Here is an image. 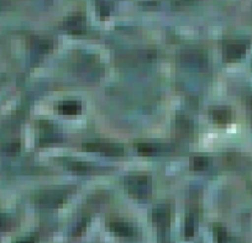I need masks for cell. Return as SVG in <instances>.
I'll use <instances>...</instances> for the list:
<instances>
[{
	"label": "cell",
	"mask_w": 252,
	"mask_h": 243,
	"mask_svg": "<svg viewBox=\"0 0 252 243\" xmlns=\"http://www.w3.org/2000/svg\"><path fill=\"white\" fill-rule=\"evenodd\" d=\"M125 189L136 199H147L152 193L151 178L146 174H132L124 181Z\"/></svg>",
	"instance_id": "obj_1"
},
{
	"label": "cell",
	"mask_w": 252,
	"mask_h": 243,
	"mask_svg": "<svg viewBox=\"0 0 252 243\" xmlns=\"http://www.w3.org/2000/svg\"><path fill=\"white\" fill-rule=\"evenodd\" d=\"M69 189H47L42 190L36 196V204L42 208H58L71 195Z\"/></svg>",
	"instance_id": "obj_2"
},
{
	"label": "cell",
	"mask_w": 252,
	"mask_h": 243,
	"mask_svg": "<svg viewBox=\"0 0 252 243\" xmlns=\"http://www.w3.org/2000/svg\"><path fill=\"white\" fill-rule=\"evenodd\" d=\"M83 150L88 152L103 153L109 157H120L124 154V147L121 145L113 142H104V141H91L83 143Z\"/></svg>",
	"instance_id": "obj_3"
},
{
	"label": "cell",
	"mask_w": 252,
	"mask_h": 243,
	"mask_svg": "<svg viewBox=\"0 0 252 243\" xmlns=\"http://www.w3.org/2000/svg\"><path fill=\"white\" fill-rule=\"evenodd\" d=\"M152 221L159 228L168 227L171 222V209L168 205H158L152 210Z\"/></svg>",
	"instance_id": "obj_4"
},
{
	"label": "cell",
	"mask_w": 252,
	"mask_h": 243,
	"mask_svg": "<svg viewBox=\"0 0 252 243\" xmlns=\"http://www.w3.org/2000/svg\"><path fill=\"white\" fill-rule=\"evenodd\" d=\"M182 61L186 64L190 65L193 68H202L204 67L205 62H207V57L202 51L198 50H189L183 52L182 55Z\"/></svg>",
	"instance_id": "obj_5"
},
{
	"label": "cell",
	"mask_w": 252,
	"mask_h": 243,
	"mask_svg": "<svg viewBox=\"0 0 252 243\" xmlns=\"http://www.w3.org/2000/svg\"><path fill=\"white\" fill-rule=\"evenodd\" d=\"M57 111L66 116L79 115L82 113V103L78 100H63L57 105Z\"/></svg>",
	"instance_id": "obj_6"
},
{
	"label": "cell",
	"mask_w": 252,
	"mask_h": 243,
	"mask_svg": "<svg viewBox=\"0 0 252 243\" xmlns=\"http://www.w3.org/2000/svg\"><path fill=\"white\" fill-rule=\"evenodd\" d=\"M109 227L111 232L118 236H123V237H130L135 233V228L130 223L124 222V221H111L109 223Z\"/></svg>",
	"instance_id": "obj_7"
},
{
	"label": "cell",
	"mask_w": 252,
	"mask_h": 243,
	"mask_svg": "<svg viewBox=\"0 0 252 243\" xmlns=\"http://www.w3.org/2000/svg\"><path fill=\"white\" fill-rule=\"evenodd\" d=\"M210 118L218 125H225L230 120V113L225 109H214L210 111Z\"/></svg>",
	"instance_id": "obj_8"
},
{
	"label": "cell",
	"mask_w": 252,
	"mask_h": 243,
	"mask_svg": "<svg viewBox=\"0 0 252 243\" xmlns=\"http://www.w3.org/2000/svg\"><path fill=\"white\" fill-rule=\"evenodd\" d=\"M137 151L142 155H155L161 151V146L155 145V143H139L137 145Z\"/></svg>",
	"instance_id": "obj_9"
},
{
	"label": "cell",
	"mask_w": 252,
	"mask_h": 243,
	"mask_svg": "<svg viewBox=\"0 0 252 243\" xmlns=\"http://www.w3.org/2000/svg\"><path fill=\"white\" fill-rule=\"evenodd\" d=\"M67 168L71 169V171L77 172V173H88L93 169L92 164L86 163V162H67Z\"/></svg>",
	"instance_id": "obj_10"
},
{
	"label": "cell",
	"mask_w": 252,
	"mask_h": 243,
	"mask_svg": "<svg viewBox=\"0 0 252 243\" xmlns=\"http://www.w3.org/2000/svg\"><path fill=\"white\" fill-rule=\"evenodd\" d=\"M192 167L195 171H205L209 167V159L204 155H198L192 159Z\"/></svg>",
	"instance_id": "obj_11"
},
{
	"label": "cell",
	"mask_w": 252,
	"mask_h": 243,
	"mask_svg": "<svg viewBox=\"0 0 252 243\" xmlns=\"http://www.w3.org/2000/svg\"><path fill=\"white\" fill-rule=\"evenodd\" d=\"M67 28L69 31H73L74 33H78L83 29V19L81 16H74L67 21Z\"/></svg>",
	"instance_id": "obj_12"
},
{
	"label": "cell",
	"mask_w": 252,
	"mask_h": 243,
	"mask_svg": "<svg viewBox=\"0 0 252 243\" xmlns=\"http://www.w3.org/2000/svg\"><path fill=\"white\" fill-rule=\"evenodd\" d=\"M195 232V218L192 215L188 216L184 223V235L187 237H192Z\"/></svg>",
	"instance_id": "obj_13"
},
{
	"label": "cell",
	"mask_w": 252,
	"mask_h": 243,
	"mask_svg": "<svg viewBox=\"0 0 252 243\" xmlns=\"http://www.w3.org/2000/svg\"><path fill=\"white\" fill-rule=\"evenodd\" d=\"M237 53H239V47L237 46L232 45L227 47V58H230V60L235 58L237 56Z\"/></svg>",
	"instance_id": "obj_14"
},
{
	"label": "cell",
	"mask_w": 252,
	"mask_h": 243,
	"mask_svg": "<svg viewBox=\"0 0 252 243\" xmlns=\"http://www.w3.org/2000/svg\"><path fill=\"white\" fill-rule=\"evenodd\" d=\"M19 243H35V238H25V240L20 241Z\"/></svg>",
	"instance_id": "obj_15"
}]
</instances>
